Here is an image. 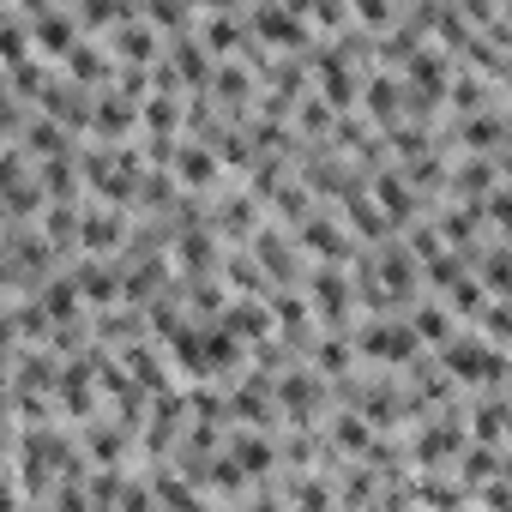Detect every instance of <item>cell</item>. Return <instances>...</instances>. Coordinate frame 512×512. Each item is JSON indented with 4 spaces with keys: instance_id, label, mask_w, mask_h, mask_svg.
<instances>
[{
    "instance_id": "8",
    "label": "cell",
    "mask_w": 512,
    "mask_h": 512,
    "mask_svg": "<svg viewBox=\"0 0 512 512\" xmlns=\"http://www.w3.org/2000/svg\"><path fill=\"white\" fill-rule=\"evenodd\" d=\"M169 169H175V181H181L187 193H205V199H211L229 163L217 157V145H205V139H187V133H181V151H175V163H169Z\"/></svg>"
},
{
    "instance_id": "3",
    "label": "cell",
    "mask_w": 512,
    "mask_h": 512,
    "mask_svg": "<svg viewBox=\"0 0 512 512\" xmlns=\"http://www.w3.org/2000/svg\"><path fill=\"white\" fill-rule=\"evenodd\" d=\"M308 302H314V320H320V332H356V320H362V302H356V278L344 272V266H314L308 272Z\"/></svg>"
},
{
    "instance_id": "17",
    "label": "cell",
    "mask_w": 512,
    "mask_h": 512,
    "mask_svg": "<svg viewBox=\"0 0 512 512\" xmlns=\"http://www.w3.org/2000/svg\"><path fill=\"white\" fill-rule=\"evenodd\" d=\"M464 272H470V253H458V247H440L434 260H422V284H428L434 296H446Z\"/></svg>"
},
{
    "instance_id": "15",
    "label": "cell",
    "mask_w": 512,
    "mask_h": 512,
    "mask_svg": "<svg viewBox=\"0 0 512 512\" xmlns=\"http://www.w3.org/2000/svg\"><path fill=\"white\" fill-rule=\"evenodd\" d=\"M410 326L422 332V344H428V350H446V344L458 338V314L446 308V296H434V302H422V296H416V308H410Z\"/></svg>"
},
{
    "instance_id": "12",
    "label": "cell",
    "mask_w": 512,
    "mask_h": 512,
    "mask_svg": "<svg viewBox=\"0 0 512 512\" xmlns=\"http://www.w3.org/2000/svg\"><path fill=\"white\" fill-rule=\"evenodd\" d=\"M61 73H67V79H79L85 91H109V85H115V73H121V61H115V49H97L91 37H79V49L61 61Z\"/></svg>"
},
{
    "instance_id": "21",
    "label": "cell",
    "mask_w": 512,
    "mask_h": 512,
    "mask_svg": "<svg viewBox=\"0 0 512 512\" xmlns=\"http://www.w3.org/2000/svg\"><path fill=\"white\" fill-rule=\"evenodd\" d=\"M350 13H356V25H368V31H386V25L398 19V0H350Z\"/></svg>"
},
{
    "instance_id": "5",
    "label": "cell",
    "mask_w": 512,
    "mask_h": 512,
    "mask_svg": "<svg viewBox=\"0 0 512 512\" xmlns=\"http://www.w3.org/2000/svg\"><path fill=\"white\" fill-rule=\"evenodd\" d=\"M266 211H272V205H266L260 193H247V187H241V193H223V199H211V229H217L229 247H247L253 235L266 229Z\"/></svg>"
},
{
    "instance_id": "2",
    "label": "cell",
    "mask_w": 512,
    "mask_h": 512,
    "mask_svg": "<svg viewBox=\"0 0 512 512\" xmlns=\"http://www.w3.org/2000/svg\"><path fill=\"white\" fill-rule=\"evenodd\" d=\"M470 446L464 410H428L410 434V470H458V452Z\"/></svg>"
},
{
    "instance_id": "1",
    "label": "cell",
    "mask_w": 512,
    "mask_h": 512,
    "mask_svg": "<svg viewBox=\"0 0 512 512\" xmlns=\"http://www.w3.org/2000/svg\"><path fill=\"white\" fill-rule=\"evenodd\" d=\"M356 350H362L368 368H410L416 356H428L422 332L398 314H362L356 320Z\"/></svg>"
},
{
    "instance_id": "10",
    "label": "cell",
    "mask_w": 512,
    "mask_h": 512,
    "mask_svg": "<svg viewBox=\"0 0 512 512\" xmlns=\"http://www.w3.org/2000/svg\"><path fill=\"white\" fill-rule=\"evenodd\" d=\"M31 31H37V55L43 61H67L73 49H79V37H85V25H79V13L73 7H49V13H37L31 19Z\"/></svg>"
},
{
    "instance_id": "4",
    "label": "cell",
    "mask_w": 512,
    "mask_h": 512,
    "mask_svg": "<svg viewBox=\"0 0 512 512\" xmlns=\"http://www.w3.org/2000/svg\"><path fill=\"white\" fill-rule=\"evenodd\" d=\"M296 241H302V253H308L314 266H326V260H332V266H356L362 253H368V241H356V229H344L326 205L296 229Z\"/></svg>"
},
{
    "instance_id": "23",
    "label": "cell",
    "mask_w": 512,
    "mask_h": 512,
    "mask_svg": "<svg viewBox=\"0 0 512 512\" xmlns=\"http://www.w3.org/2000/svg\"><path fill=\"white\" fill-rule=\"evenodd\" d=\"M199 13H241V0H193Z\"/></svg>"
},
{
    "instance_id": "6",
    "label": "cell",
    "mask_w": 512,
    "mask_h": 512,
    "mask_svg": "<svg viewBox=\"0 0 512 512\" xmlns=\"http://www.w3.org/2000/svg\"><path fill=\"white\" fill-rule=\"evenodd\" d=\"M362 115H368L380 133L398 127V121H410V85L392 79V67H374L368 85H362Z\"/></svg>"
},
{
    "instance_id": "24",
    "label": "cell",
    "mask_w": 512,
    "mask_h": 512,
    "mask_svg": "<svg viewBox=\"0 0 512 512\" xmlns=\"http://www.w3.org/2000/svg\"><path fill=\"white\" fill-rule=\"evenodd\" d=\"M500 7H506V13H512V0H500Z\"/></svg>"
},
{
    "instance_id": "14",
    "label": "cell",
    "mask_w": 512,
    "mask_h": 512,
    "mask_svg": "<svg viewBox=\"0 0 512 512\" xmlns=\"http://www.w3.org/2000/svg\"><path fill=\"white\" fill-rule=\"evenodd\" d=\"M326 440H332V452H338V458H368V452H374V440H380V428H374L362 410H350V404H344V410L332 416Z\"/></svg>"
},
{
    "instance_id": "18",
    "label": "cell",
    "mask_w": 512,
    "mask_h": 512,
    "mask_svg": "<svg viewBox=\"0 0 512 512\" xmlns=\"http://www.w3.org/2000/svg\"><path fill=\"white\" fill-rule=\"evenodd\" d=\"M446 109H452V115H476V109H488V85H482L476 67L458 61V79H452V91H446Z\"/></svg>"
},
{
    "instance_id": "7",
    "label": "cell",
    "mask_w": 512,
    "mask_h": 512,
    "mask_svg": "<svg viewBox=\"0 0 512 512\" xmlns=\"http://www.w3.org/2000/svg\"><path fill=\"white\" fill-rule=\"evenodd\" d=\"M169 67L181 73V91H187V97H205L211 79H217V55H211L205 37H193V31H175V37H169Z\"/></svg>"
},
{
    "instance_id": "20",
    "label": "cell",
    "mask_w": 512,
    "mask_h": 512,
    "mask_svg": "<svg viewBox=\"0 0 512 512\" xmlns=\"http://www.w3.org/2000/svg\"><path fill=\"white\" fill-rule=\"evenodd\" d=\"M476 332L488 338V344H500V350H512V302L506 296H494L482 314H476Z\"/></svg>"
},
{
    "instance_id": "22",
    "label": "cell",
    "mask_w": 512,
    "mask_h": 512,
    "mask_svg": "<svg viewBox=\"0 0 512 512\" xmlns=\"http://www.w3.org/2000/svg\"><path fill=\"white\" fill-rule=\"evenodd\" d=\"M482 211H488V223H494V229L512 241V181H500V187L482 199Z\"/></svg>"
},
{
    "instance_id": "13",
    "label": "cell",
    "mask_w": 512,
    "mask_h": 512,
    "mask_svg": "<svg viewBox=\"0 0 512 512\" xmlns=\"http://www.w3.org/2000/svg\"><path fill=\"white\" fill-rule=\"evenodd\" d=\"M500 181L506 175H500V157L494 151H464L452 163V199H488Z\"/></svg>"
},
{
    "instance_id": "16",
    "label": "cell",
    "mask_w": 512,
    "mask_h": 512,
    "mask_svg": "<svg viewBox=\"0 0 512 512\" xmlns=\"http://www.w3.org/2000/svg\"><path fill=\"white\" fill-rule=\"evenodd\" d=\"M49 67H55V61H43V55L13 61V67H7V97H19V103H43V91H49Z\"/></svg>"
},
{
    "instance_id": "9",
    "label": "cell",
    "mask_w": 512,
    "mask_h": 512,
    "mask_svg": "<svg viewBox=\"0 0 512 512\" xmlns=\"http://www.w3.org/2000/svg\"><path fill=\"white\" fill-rule=\"evenodd\" d=\"M127 235H133V223H127V205H85V217H79V253H121L127 247Z\"/></svg>"
},
{
    "instance_id": "11",
    "label": "cell",
    "mask_w": 512,
    "mask_h": 512,
    "mask_svg": "<svg viewBox=\"0 0 512 512\" xmlns=\"http://www.w3.org/2000/svg\"><path fill=\"white\" fill-rule=\"evenodd\" d=\"M73 139H79V133H73L67 121H55V115H43V109H37V115L25 121V133H19V139H7V145H25L37 163H49V157H73V151H79Z\"/></svg>"
},
{
    "instance_id": "19",
    "label": "cell",
    "mask_w": 512,
    "mask_h": 512,
    "mask_svg": "<svg viewBox=\"0 0 512 512\" xmlns=\"http://www.w3.org/2000/svg\"><path fill=\"white\" fill-rule=\"evenodd\" d=\"M488 302H494V296H488V284L476 278V266H470V272H464V278H458V284L446 290V308H452L458 320H476V314H482Z\"/></svg>"
}]
</instances>
